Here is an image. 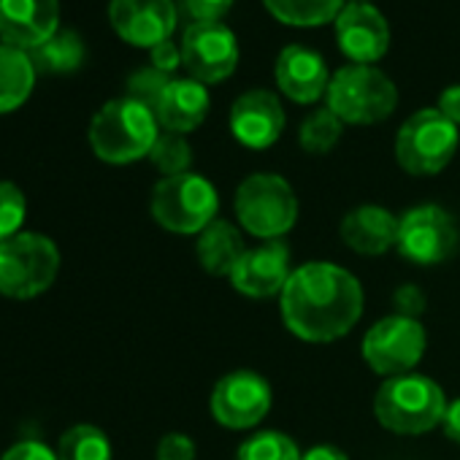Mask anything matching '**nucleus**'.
I'll return each instance as SVG.
<instances>
[{"label":"nucleus","mask_w":460,"mask_h":460,"mask_svg":"<svg viewBox=\"0 0 460 460\" xmlns=\"http://www.w3.org/2000/svg\"><path fill=\"white\" fill-rule=\"evenodd\" d=\"M288 331L309 344H328L347 336L363 314V288L355 274L333 263L296 269L279 296Z\"/></svg>","instance_id":"1"},{"label":"nucleus","mask_w":460,"mask_h":460,"mask_svg":"<svg viewBox=\"0 0 460 460\" xmlns=\"http://www.w3.org/2000/svg\"><path fill=\"white\" fill-rule=\"evenodd\" d=\"M157 136L160 125L155 111L128 95L109 101L90 122V146L103 163L111 165L146 157Z\"/></svg>","instance_id":"2"},{"label":"nucleus","mask_w":460,"mask_h":460,"mask_svg":"<svg viewBox=\"0 0 460 460\" xmlns=\"http://www.w3.org/2000/svg\"><path fill=\"white\" fill-rule=\"evenodd\" d=\"M447 398L436 379L422 374H401L387 379L374 395L376 420L401 436H420L441 425Z\"/></svg>","instance_id":"3"},{"label":"nucleus","mask_w":460,"mask_h":460,"mask_svg":"<svg viewBox=\"0 0 460 460\" xmlns=\"http://www.w3.org/2000/svg\"><path fill=\"white\" fill-rule=\"evenodd\" d=\"M398 106V87L376 66H344L331 76L328 109L344 125H376Z\"/></svg>","instance_id":"4"},{"label":"nucleus","mask_w":460,"mask_h":460,"mask_svg":"<svg viewBox=\"0 0 460 460\" xmlns=\"http://www.w3.org/2000/svg\"><path fill=\"white\" fill-rule=\"evenodd\" d=\"M236 217L247 234L279 242L298 219V198L279 173H252L236 190Z\"/></svg>","instance_id":"5"},{"label":"nucleus","mask_w":460,"mask_h":460,"mask_svg":"<svg viewBox=\"0 0 460 460\" xmlns=\"http://www.w3.org/2000/svg\"><path fill=\"white\" fill-rule=\"evenodd\" d=\"M60 274V250L44 234H17L0 242V293L28 301L47 293Z\"/></svg>","instance_id":"6"},{"label":"nucleus","mask_w":460,"mask_h":460,"mask_svg":"<svg viewBox=\"0 0 460 460\" xmlns=\"http://www.w3.org/2000/svg\"><path fill=\"white\" fill-rule=\"evenodd\" d=\"M219 195L214 184L200 173L163 176L152 190V217L171 234L192 236L217 219Z\"/></svg>","instance_id":"7"},{"label":"nucleus","mask_w":460,"mask_h":460,"mask_svg":"<svg viewBox=\"0 0 460 460\" xmlns=\"http://www.w3.org/2000/svg\"><path fill=\"white\" fill-rule=\"evenodd\" d=\"M457 144V125H452L438 109H420L401 125L395 136V157L406 173L433 176L449 165Z\"/></svg>","instance_id":"8"},{"label":"nucleus","mask_w":460,"mask_h":460,"mask_svg":"<svg viewBox=\"0 0 460 460\" xmlns=\"http://www.w3.org/2000/svg\"><path fill=\"white\" fill-rule=\"evenodd\" d=\"M460 244V230L452 214L436 203H422L398 217V252L414 266L447 263Z\"/></svg>","instance_id":"9"},{"label":"nucleus","mask_w":460,"mask_h":460,"mask_svg":"<svg viewBox=\"0 0 460 460\" xmlns=\"http://www.w3.org/2000/svg\"><path fill=\"white\" fill-rule=\"evenodd\" d=\"M425 352V328L417 317L390 314L363 336V360L379 376L409 374Z\"/></svg>","instance_id":"10"},{"label":"nucleus","mask_w":460,"mask_h":460,"mask_svg":"<svg viewBox=\"0 0 460 460\" xmlns=\"http://www.w3.org/2000/svg\"><path fill=\"white\" fill-rule=\"evenodd\" d=\"M181 66L190 79L217 84L239 66V41L225 22H192L181 36Z\"/></svg>","instance_id":"11"},{"label":"nucleus","mask_w":460,"mask_h":460,"mask_svg":"<svg viewBox=\"0 0 460 460\" xmlns=\"http://www.w3.org/2000/svg\"><path fill=\"white\" fill-rule=\"evenodd\" d=\"M269 409L271 385L250 368L225 374L211 390V417L230 430L255 428L266 420Z\"/></svg>","instance_id":"12"},{"label":"nucleus","mask_w":460,"mask_h":460,"mask_svg":"<svg viewBox=\"0 0 460 460\" xmlns=\"http://www.w3.org/2000/svg\"><path fill=\"white\" fill-rule=\"evenodd\" d=\"M109 20L117 36L133 47H157L176 31L173 0H111Z\"/></svg>","instance_id":"13"},{"label":"nucleus","mask_w":460,"mask_h":460,"mask_svg":"<svg viewBox=\"0 0 460 460\" xmlns=\"http://www.w3.org/2000/svg\"><path fill=\"white\" fill-rule=\"evenodd\" d=\"M285 106L271 90H250L230 109V133L250 149H269L285 130Z\"/></svg>","instance_id":"14"},{"label":"nucleus","mask_w":460,"mask_h":460,"mask_svg":"<svg viewBox=\"0 0 460 460\" xmlns=\"http://www.w3.org/2000/svg\"><path fill=\"white\" fill-rule=\"evenodd\" d=\"M60 31V0H0V41L36 49Z\"/></svg>","instance_id":"15"},{"label":"nucleus","mask_w":460,"mask_h":460,"mask_svg":"<svg viewBox=\"0 0 460 460\" xmlns=\"http://www.w3.org/2000/svg\"><path fill=\"white\" fill-rule=\"evenodd\" d=\"M336 39L352 63L374 66L390 47V28L376 6L349 4L336 17Z\"/></svg>","instance_id":"16"},{"label":"nucleus","mask_w":460,"mask_h":460,"mask_svg":"<svg viewBox=\"0 0 460 460\" xmlns=\"http://www.w3.org/2000/svg\"><path fill=\"white\" fill-rule=\"evenodd\" d=\"M290 274V250L282 242H266L244 252L230 274V285L247 298H271L282 296Z\"/></svg>","instance_id":"17"},{"label":"nucleus","mask_w":460,"mask_h":460,"mask_svg":"<svg viewBox=\"0 0 460 460\" xmlns=\"http://www.w3.org/2000/svg\"><path fill=\"white\" fill-rule=\"evenodd\" d=\"M277 87L296 103H314L328 95L331 74L320 52L304 44H290L277 58Z\"/></svg>","instance_id":"18"},{"label":"nucleus","mask_w":460,"mask_h":460,"mask_svg":"<svg viewBox=\"0 0 460 460\" xmlns=\"http://www.w3.org/2000/svg\"><path fill=\"white\" fill-rule=\"evenodd\" d=\"M341 242L358 255H385L398 242V217L382 206H358L341 219Z\"/></svg>","instance_id":"19"},{"label":"nucleus","mask_w":460,"mask_h":460,"mask_svg":"<svg viewBox=\"0 0 460 460\" xmlns=\"http://www.w3.org/2000/svg\"><path fill=\"white\" fill-rule=\"evenodd\" d=\"M208 114V90L195 79H171L165 87L155 117L157 125L168 133H190Z\"/></svg>","instance_id":"20"},{"label":"nucleus","mask_w":460,"mask_h":460,"mask_svg":"<svg viewBox=\"0 0 460 460\" xmlns=\"http://www.w3.org/2000/svg\"><path fill=\"white\" fill-rule=\"evenodd\" d=\"M198 261L211 277H227L234 274L239 261L247 252V244L242 239V230L227 222V219H214L203 234L198 236Z\"/></svg>","instance_id":"21"},{"label":"nucleus","mask_w":460,"mask_h":460,"mask_svg":"<svg viewBox=\"0 0 460 460\" xmlns=\"http://www.w3.org/2000/svg\"><path fill=\"white\" fill-rule=\"evenodd\" d=\"M36 84V66L25 49L0 44V114L20 109Z\"/></svg>","instance_id":"22"},{"label":"nucleus","mask_w":460,"mask_h":460,"mask_svg":"<svg viewBox=\"0 0 460 460\" xmlns=\"http://www.w3.org/2000/svg\"><path fill=\"white\" fill-rule=\"evenodd\" d=\"M36 71L44 74H71L84 63V41L74 31H58L49 41L28 52Z\"/></svg>","instance_id":"23"},{"label":"nucleus","mask_w":460,"mask_h":460,"mask_svg":"<svg viewBox=\"0 0 460 460\" xmlns=\"http://www.w3.org/2000/svg\"><path fill=\"white\" fill-rule=\"evenodd\" d=\"M263 4L279 22L296 28L325 25L344 9V0H263Z\"/></svg>","instance_id":"24"},{"label":"nucleus","mask_w":460,"mask_h":460,"mask_svg":"<svg viewBox=\"0 0 460 460\" xmlns=\"http://www.w3.org/2000/svg\"><path fill=\"white\" fill-rule=\"evenodd\" d=\"M58 460H111L109 436L95 425H74L60 436Z\"/></svg>","instance_id":"25"},{"label":"nucleus","mask_w":460,"mask_h":460,"mask_svg":"<svg viewBox=\"0 0 460 460\" xmlns=\"http://www.w3.org/2000/svg\"><path fill=\"white\" fill-rule=\"evenodd\" d=\"M341 130H344V122L325 106V109H317L314 114H309V117L301 122L298 144H301L309 155H325V152H331V149L339 144Z\"/></svg>","instance_id":"26"},{"label":"nucleus","mask_w":460,"mask_h":460,"mask_svg":"<svg viewBox=\"0 0 460 460\" xmlns=\"http://www.w3.org/2000/svg\"><path fill=\"white\" fill-rule=\"evenodd\" d=\"M236 460H301V449L290 436L279 430H263L239 447Z\"/></svg>","instance_id":"27"},{"label":"nucleus","mask_w":460,"mask_h":460,"mask_svg":"<svg viewBox=\"0 0 460 460\" xmlns=\"http://www.w3.org/2000/svg\"><path fill=\"white\" fill-rule=\"evenodd\" d=\"M149 160L155 163V168L163 176H179V173H187V168L192 163V149L181 133L165 130L157 136V141L149 152Z\"/></svg>","instance_id":"28"},{"label":"nucleus","mask_w":460,"mask_h":460,"mask_svg":"<svg viewBox=\"0 0 460 460\" xmlns=\"http://www.w3.org/2000/svg\"><path fill=\"white\" fill-rule=\"evenodd\" d=\"M25 214H28L25 192L14 181H0V242L20 234Z\"/></svg>","instance_id":"29"},{"label":"nucleus","mask_w":460,"mask_h":460,"mask_svg":"<svg viewBox=\"0 0 460 460\" xmlns=\"http://www.w3.org/2000/svg\"><path fill=\"white\" fill-rule=\"evenodd\" d=\"M168 84H171V74H163V71L149 66V68L136 71L128 79V98H133V101H138V103H144L146 109L155 111Z\"/></svg>","instance_id":"30"},{"label":"nucleus","mask_w":460,"mask_h":460,"mask_svg":"<svg viewBox=\"0 0 460 460\" xmlns=\"http://www.w3.org/2000/svg\"><path fill=\"white\" fill-rule=\"evenodd\" d=\"M181 4L192 22H222L225 14L234 9V0H181Z\"/></svg>","instance_id":"31"},{"label":"nucleus","mask_w":460,"mask_h":460,"mask_svg":"<svg viewBox=\"0 0 460 460\" xmlns=\"http://www.w3.org/2000/svg\"><path fill=\"white\" fill-rule=\"evenodd\" d=\"M157 460H195V441L184 433H165L157 444Z\"/></svg>","instance_id":"32"},{"label":"nucleus","mask_w":460,"mask_h":460,"mask_svg":"<svg viewBox=\"0 0 460 460\" xmlns=\"http://www.w3.org/2000/svg\"><path fill=\"white\" fill-rule=\"evenodd\" d=\"M0 460H58V452H52L41 441L28 438V441H17L14 447H9Z\"/></svg>","instance_id":"33"},{"label":"nucleus","mask_w":460,"mask_h":460,"mask_svg":"<svg viewBox=\"0 0 460 460\" xmlns=\"http://www.w3.org/2000/svg\"><path fill=\"white\" fill-rule=\"evenodd\" d=\"M181 66V47H176L171 39L152 47V68L163 71V74H173Z\"/></svg>","instance_id":"34"},{"label":"nucleus","mask_w":460,"mask_h":460,"mask_svg":"<svg viewBox=\"0 0 460 460\" xmlns=\"http://www.w3.org/2000/svg\"><path fill=\"white\" fill-rule=\"evenodd\" d=\"M393 301L398 306V314H406V317H417L425 306V296L414 285H403L401 290H395Z\"/></svg>","instance_id":"35"},{"label":"nucleus","mask_w":460,"mask_h":460,"mask_svg":"<svg viewBox=\"0 0 460 460\" xmlns=\"http://www.w3.org/2000/svg\"><path fill=\"white\" fill-rule=\"evenodd\" d=\"M452 125L460 128V84H452L447 87L441 95H438V106H436Z\"/></svg>","instance_id":"36"},{"label":"nucleus","mask_w":460,"mask_h":460,"mask_svg":"<svg viewBox=\"0 0 460 460\" xmlns=\"http://www.w3.org/2000/svg\"><path fill=\"white\" fill-rule=\"evenodd\" d=\"M441 428L447 433L449 441L460 444V398L449 401L447 403V411H444V420H441Z\"/></svg>","instance_id":"37"},{"label":"nucleus","mask_w":460,"mask_h":460,"mask_svg":"<svg viewBox=\"0 0 460 460\" xmlns=\"http://www.w3.org/2000/svg\"><path fill=\"white\" fill-rule=\"evenodd\" d=\"M301 460H349V457H347L341 449L331 447V444H317V447L306 449V452L301 455Z\"/></svg>","instance_id":"38"},{"label":"nucleus","mask_w":460,"mask_h":460,"mask_svg":"<svg viewBox=\"0 0 460 460\" xmlns=\"http://www.w3.org/2000/svg\"><path fill=\"white\" fill-rule=\"evenodd\" d=\"M349 4H371V0H349Z\"/></svg>","instance_id":"39"}]
</instances>
